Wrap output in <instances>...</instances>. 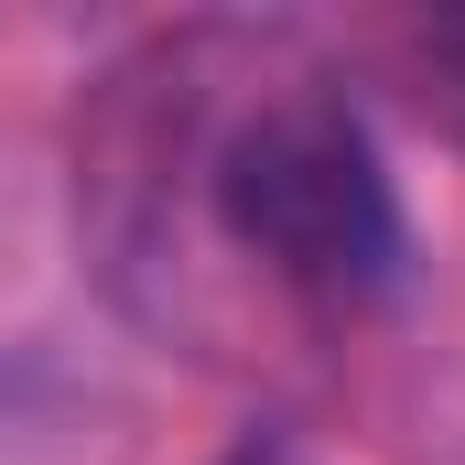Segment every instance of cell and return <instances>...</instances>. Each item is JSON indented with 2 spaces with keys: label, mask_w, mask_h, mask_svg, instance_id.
I'll list each match as a JSON object with an SVG mask.
<instances>
[{
  "label": "cell",
  "mask_w": 465,
  "mask_h": 465,
  "mask_svg": "<svg viewBox=\"0 0 465 465\" xmlns=\"http://www.w3.org/2000/svg\"><path fill=\"white\" fill-rule=\"evenodd\" d=\"M228 465H303V455H282V444H249V455H228Z\"/></svg>",
  "instance_id": "2"
},
{
  "label": "cell",
  "mask_w": 465,
  "mask_h": 465,
  "mask_svg": "<svg viewBox=\"0 0 465 465\" xmlns=\"http://www.w3.org/2000/svg\"><path fill=\"white\" fill-rule=\"evenodd\" d=\"M206 206L238 260H260L282 292L314 303H368L401 271V195L368 141V119L336 87H271L238 109L206 152Z\"/></svg>",
  "instance_id": "1"
}]
</instances>
